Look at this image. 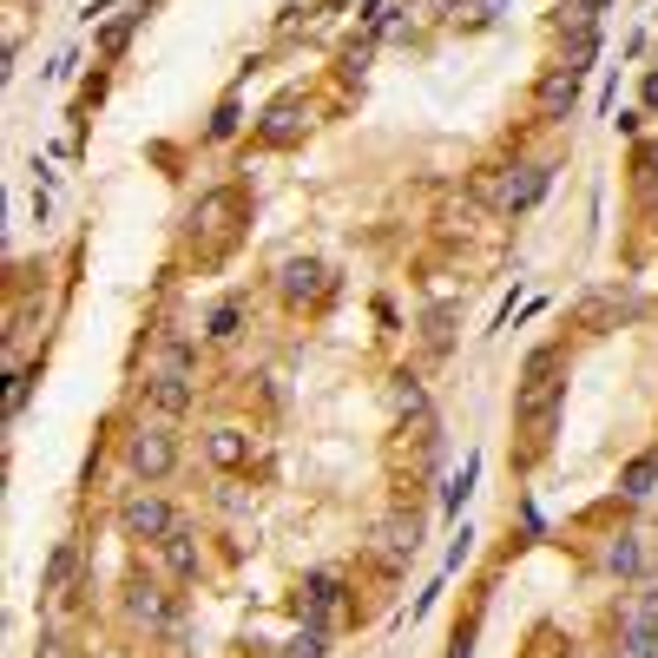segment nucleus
Masks as SVG:
<instances>
[{
    "label": "nucleus",
    "mask_w": 658,
    "mask_h": 658,
    "mask_svg": "<svg viewBox=\"0 0 658 658\" xmlns=\"http://www.w3.org/2000/svg\"><path fill=\"white\" fill-rule=\"evenodd\" d=\"M66 573H73V547H60V553H53V566H47V593H60V586H66Z\"/></svg>",
    "instance_id": "16"
},
{
    "label": "nucleus",
    "mask_w": 658,
    "mask_h": 658,
    "mask_svg": "<svg viewBox=\"0 0 658 658\" xmlns=\"http://www.w3.org/2000/svg\"><path fill=\"white\" fill-rule=\"evenodd\" d=\"M172 461H178V448H172V435H165V428H139V435H132V468H139L145 481H165V474H172Z\"/></svg>",
    "instance_id": "4"
},
{
    "label": "nucleus",
    "mask_w": 658,
    "mask_h": 658,
    "mask_svg": "<svg viewBox=\"0 0 658 658\" xmlns=\"http://www.w3.org/2000/svg\"><path fill=\"white\" fill-rule=\"evenodd\" d=\"M40 658H66V652H60V639H47V652H40Z\"/></svg>",
    "instance_id": "20"
},
{
    "label": "nucleus",
    "mask_w": 658,
    "mask_h": 658,
    "mask_svg": "<svg viewBox=\"0 0 658 658\" xmlns=\"http://www.w3.org/2000/svg\"><path fill=\"white\" fill-rule=\"evenodd\" d=\"M560 395H566L560 356H553V349H533V356H527V376H520V395H514V415H520V422H540Z\"/></svg>",
    "instance_id": "1"
},
{
    "label": "nucleus",
    "mask_w": 658,
    "mask_h": 658,
    "mask_svg": "<svg viewBox=\"0 0 658 658\" xmlns=\"http://www.w3.org/2000/svg\"><path fill=\"white\" fill-rule=\"evenodd\" d=\"M211 461H224V468H237V461H244V441H237L231 428H218V435H211Z\"/></svg>",
    "instance_id": "12"
},
{
    "label": "nucleus",
    "mask_w": 658,
    "mask_h": 658,
    "mask_svg": "<svg viewBox=\"0 0 658 658\" xmlns=\"http://www.w3.org/2000/svg\"><path fill=\"white\" fill-rule=\"evenodd\" d=\"M316 277H323L316 264H290V270H283V290H290V297H310V290H316Z\"/></svg>",
    "instance_id": "11"
},
{
    "label": "nucleus",
    "mask_w": 658,
    "mask_h": 658,
    "mask_svg": "<svg viewBox=\"0 0 658 658\" xmlns=\"http://www.w3.org/2000/svg\"><path fill=\"white\" fill-rule=\"evenodd\" d=\"M132 27H139V14H119V20H112V27H106V53L126 47V33H132Z\"/></svg>",
    "instance_id": "17"
},
{
    "label": "nucleus",
    "mask_w": 658,
    "mask_h": 658,
    "mask_svg": "<svg viewBox=\"0 0 658 658\" xmlns=\"http://www.w3.org/2000/svg\"><path fill=\"white\" fill-rule=\"evenodd\" d=\"M658 652V593L639 599V619H632V658Z\"/></svg>",
    "instance_id": "7"
},
{
    "label": "nucleus",
    "mask_w": 658,
    "mask_h": 658,
    "mask_svg": "<svg viewBox=\"0 0 658 658\" xmlns=\"http://www.w3.org/2000/svg\"><path fill=\"white\" fill-rule=\"evenodd\" d=\"M415 553V527H389L382 533V560H408Z\"/></svg>",
    "instance_id": "13"
},
{
    "label": "nucleus",
    "mask_w": 658,
    "mask_h": 658,
    "mask_svg": "<svg viewBox=\"0 0 658 658\" xmlns=\"http://www.w3.org/2000/svg\"><path fill=\"white\" fill-rule=\"evenodd\" d=\"M573 99H580V73H573V66H553V73L540 79V119H566Z\"/></svg>",
    "instance_id": "5"
},
{
    "label": "nucleus",
    "mask_w": 658,
    "mask_h": 658,
    "mask_svg": "<svg viewBox=\"0 0 658 658\" xmlns=\"http://www.w3.org/2000/svg\"><path fill=\"white\" fill-rule=\"evenodd\" d=\"M606 566H612V573H639V547H632V540H612Z\"/></svg>",
    "instance_id": "15"
},
{
    "label": "nucleus",
    "mask_w": 658,
    "mask_h": 658,
    "mask_svg": "<svg viewBox=\"0 0 658 658\" xmlns=\"http://www.w3.org/2000/svg\"><path fill=\"white\" fill-rule=\"evenodd\" d=\"M553 185V165H514V172L501 178V191H494V204L501 211H527V204H540Z\"/></svg>",
    "instance_id": "3"
},
{
    "label": "nucleus",
    "mask_w": 658,
    "mask_h": 658,
    "mask_svg": "<svg viewBox=\"0 0 658 658\" xmlns=\"http://www.w3.org/2000/svg\"><path fill=\"white\" fill-rule=\"evenodd\" d=\"M474 474H481V461H461V474H455V487H448V507H461V501H468V494H474Z\"/></svg>",
    "instance_id": "14"
},
{
    "label": "nucleus",
    "mask_w": 658,
    "mask_h": 658,
    "mask_svg": "<svg viewBox=\"0 0 658 658\" xmlns=\"http://www.w3.org/2000/svg\"><path fill=\"white\" fill-rule=\"evenodd\" d=\"M231 329H237V303H224V310L211 316V336H231Z\"/></svg>",
    "instance_id": "18"
},
{
    "label": "nucleus",
    "mask_w": 658,
    "mask_h": 658,
    "mask_svg": "<svg viewBox=\"0 0 658 658\" xmlns=\"http://www.w3.org/2000/svg\"><path fill=\"white\" fill-rule=\"evenodd\" d=\"M165 560H172L178 580H191V573H198V547H191V533H185V527L165 533Z\"/></svg>",
    "instance_id": "8"
},
{
    "label": "nucleus",
    "mask_w": 658,
    "mask_h": 658,
    "mask_svg": "<svg viewBox=\"0 0 658 658\" xmlns=\"http://www.w3.org/2000/svg\"><path fill=\"white\" fill-rule=\"evenodd\" d=\"M119 527H126L132 540H165L178 520H172V507L158 501V494H132V501L119 507Z\"/></svg>",
    "instance_id": "2"
},
{
    "label": "nucleus",
    "mask_w": 658,
    "mask_h": 658,
    "mask_svg": "<svg viewBox=\"0 0 658 658\" xmlns=\"http://www.w3.org/2000/svg\"><path fill=\"white\" fill-rule=\"evenodd\" d=\"M132 619H145V626H165V599H158L152 586H139V593H132Z\"/></svg>",
    "instance_id": "10"
},
{
    "label": "nucleus",
    "mask_w": 658,
    "mask_h": 658,
    "mask_svg": "<svg viewBox=\"0 0 658 658\" xmlns=\"http://www.w3.org/2000/svg\"><path fill=\"white\" fill-rule=\"evenodd\" d=\"M507 14V0H474V20H501Z\"/></svg>",
    "instance_id": "19"
},
{
    "label": "nucleus",
    "mask_w": 658,
    "mask_h": 658,
    "mask_svg": "<svg viewBox=\"0 0 658 658\" xmlns=\"http://www.w3.org/2000/svg\"><path fill=\"white\" fill-rule=\"evenodd\" d=\"M152 402H158V415H185V408H191L185 369H165V376H152Z\"/></svg>",
    "instance_id": "6"
},
{
    "label": "nucleus",
    "mask_w": 658,
    "mask_h": 658,
    "mask_svg": "<svg viewBox=\"0 0 658 658\" xmlns=\"http://www.w3.org/2000/svg\"><path fill=\"white\" fill-rule=\"evenodd\" d=\"M652 481H658V455H639V461L626 468V494H632V501H645V494H652Z\"/></svg>",
    "instance_id": "9"
}]
</instances>
